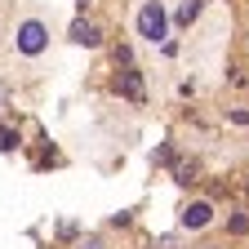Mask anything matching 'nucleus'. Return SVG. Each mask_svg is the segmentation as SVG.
Listing matches in <instances>:
<instances>
[{
    "label": "nucleus",
    "mask_w": 249,
    "mask_h": 249,
    "mask_svg": "<svg viewBox=\"0 0 249 249\" xmlns=\"http://www.w3.org/2000/svg\"><path fill=\"white\" fill-rule=\"evenodd\" d=\"M111 89L120 93V98H129V103H142V98H147V85H142V71H138V67H124V71L111 80Z\"/></svg>",
    "instance_id": "nucleus-3"
},
{
    "label": "nucleus",
    "mask_w": 249,
    "mask_h": 249,
    "mask_svg": "<svg viewBox=\"0 0 249 249\" xmlns=\"http://www.w3.org/2000/svg\"><path fill=\"white\" fill-rule=\"evenodd\" d=\"M200 9H205V0H182V5L174 9V27H192L200 18Z\"/></svg>",
    "instance_id": "nucleus-6"
},
{
    "label": "nucleus",
    "mask_w": 249,
    "mask_h": 249,
    "mask_svg": "<svg viewBox=\"0 0 249 249\" xmlns=\"http://www.w3.org/2000/svg\"><path fill=\"white\" fill-rule=\"evenodd\" d=\"M227 231H231V236H245V231H249V213H245V209H236V213H231Z\"/></svg>",
    "instance_id": "nucleus-8"
},
{
    "label": "nucleus",
    "mask_w": 249,
    "mask_h": 249,
    "mask_svg": "<svg viewBox=\"0 0 249 249\" xmlns=\"http://www.w3.org/2000/svg\"><path fill=\"white\" fill-rule=\"evenodd\" d=\"M196 174H200L196 165H174V182H182V187H187V182H196Z\"/></svg>",
    "instance_id": "nucleus-9"
},
{
    "label": "nucleus",
    "mask_w": 249,
    "mask_h": 249,
    "mask_svg": "<svg viewBox=\"0 0 249 249\" xmlns=\"http://www.w3.org/2000/svg\"><path fill=\"white\" fill-rule=\"evenodd\" d=\"M18 129H9V124H0V151H18Z\"/></svg>",
    "instance_id": "nucleus-7"
},
{
    "label": "nucleus",
    "mask_w": 249,
    "mask_h": 249,
    "mask_svg": "<svg viewBox=\"0 0 249 249\" xmlns=\"http://www.w3.org/2000/svg\"><path fill=\"white\" fill-rule=\"evenodd\" d=\"M80 249H98V240H85V245H80Z\"/></svg>",
    "instance_id": "nucleus-13"
},
{
    "label": "nucleus",
    "mask_w": 249,
    "mask_h": 249,
    "mask_svg": "<svg viewBox=\"0 0 249 249\" xmlns=\"http://www.w3.org/2000/svg\"><path fill=\"white\" fill-rule=\"evenodd\" d=\"M76 5H80V9H85V5H93V0H76Z\"/></svg>",
    "instance_id": "nucleus-14"
},
{
    "label": "nucleus",
    "mask_w": 249,
    "mask_h": 249,
    "mask_svg": "<svg viewBox=\"0 0 249 249\" xmlns=\"http://www.w3.org/2000/svg\"><path fill=\"white\" fill-rule=\"evenodd\" d=\"M67 40H71V45H85V49H98V45H103V31H98V22L76 18V22L67 27Z\"/></svg>",
    "instance_id": "nucleus-4"
},
{
    "label": "nucleus",
    "mask_w": 249,
    "mask_h": 249,
    "mask_svg": "<svg viewBox=\"0 0 249 249\" xmlns=\"http://www.w3.org/2000/svg\"><path fill=\"white\" fill-rule=\"evenodd\" d=\"M5 107H9V85L0 80V111H5Z\"/></svg>",
    "instance_id": "nucleus-12"
},
{
    "label": "nucleus",
    "mask_w": 249,
    "mask_h": 249,
    "mask_svg": "<svg viewBox=\"0 0 249 249\" xmlns=\"http://www.w3.org/2000/svg\"><path fill=\"white\" fill-rule=\"evenodd\" d=\"M169 9L160 5V0H147V5L138 9V36L147 45H169Z\"/></svg>",
    "instance_id": "nucleus-1"
},
{
    "label": "nucleus",
    "mask_w": 249,
    "mask_h": 249,
    "mask_svg": "<svg viewBox=\"0 0 249 249\" xmlns=\"http://www.w3.org/2000/svg\"><path fill=\"white\" fill-rule=\"evenodd\" d=\"M209 223H213V205H209V200H192V205L182 209V227H187V231H200V227H209Z\"/></svg>",
    "instance_id": "nucleus-5"
},
{
    "label": "nucleus",
    "mask_w": 249,
    "mask_h": 249,
    "mask_svg": "<svg viewBox=\"0 0 249 249\" xmlns=\"http://www.w3.org/2000/svg\"><path fill=\"white\" fill-rule=\"evenodd\" d=\"M111 58H116V67H134V49H129V45H116Z\"/></svg>",
    "instance_id": "nucleus-10"
},
{
    "label": "nucleus",
    "mask_w": 249,
    "mask_h": 249,
    "mask_svg": "<svg viewBox=\"0 0 249 249\" xmlns=\"http://www.w3.org/2000/svg\"><path fill=\"white\" fill-rule=\"evenodd\" d=\"M174 160V151L169 147H160V151H151V165H169Z\"/></svg>",
    "instance_id": "nucleus-11"
},
{
    "label": "nucleus",
    "mask_w": 249,
    "mask_h": 249,
    "mask_svg": "<svg viewBox=\"0 0 249 249\" xmlns=\"http://www.w3.org/2000/svg\"><path fill=\"white\" fill-rule=\"evenodd\" d=\"M14 49H18V53H27V58L45 53V49H49V27H45L40 18L18 22V31H14Z\"/></svg>",
    "instance_id": "nucleus-2"
}]
</instances>
